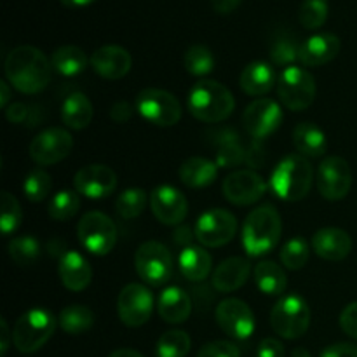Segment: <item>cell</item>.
Returning <instances> with one entry per match:
<instances>
[{
	"label": "cell",
	"mask_w": 357,
	"mask_h": 357,
	"mask_svg": "<svg viewBox=\"0 0 357 357\" xmlns=\"http://www.w3.org/2000/svg\"><path fill=\"white\" fill-rule=\"evenodd\" d=\"M282 121V110L278 101L258 98L251 101L243 114V124L255 139H264L278 131Z\"/></svg>",
	"instance_id": "cell-15"
},
{
	"label": "cell",
	"mask_w": 357,
	"mask_h": 357,
	"mask_svg": "<svg viewBox=\"0 0 357 357\" xmlns=\"http://www.w3.org/2000/svg\"><path fill=\"white\" fill-rule=\"evenodd\" d=\"M257 357H284V345L275 338H265L258 345Z\"/></svg>",
	"instance_id": "cell-47"
},
{
	"label": "cell",
	"mask_w": 357,
	"mask_h": 357,
	"mask_svg": "<svg viewBox=\"0 0 357 357\" xmlns=\"http://www.w3.org/2000/svg\"><path fill=\"white\" fill-rule=\"evenodd\" d=\"M91 68L100 77L108 80H119L129 73L132 59L129 51L121 45H103L96 49L89 59Z\"/></svg>",
	"instance_id": "cell-20"
},
{
	"label": "cell",
	"mask_w": 357,
	"mask_h": 357,
	"mask_svg": "<svg viewBox=\"0 0 357 357\" xmlns=\"http://www.w3.org/2000/svg\"><path fill=\"white\" fill-rule=\"evenodd\" d=\"M223 195L236 206H250L264 197L267 185L264 178L251 169H241L229 174L222 185Z\"/></svg>",
	"instance_id": "cell-17"
},
{
	"label": "cell",
	"mask_w": 357,
	"mask_h": 357,
	"mask_svg": "<svg viewBox=\"0 0 357 357\" xmlns=\"http://www.w3.org/2000/svg\"><path fill=\"white\" fill-rule=\"evenodd\" d=\"M340 38L333 33H317L302 42L300 63L305 66H323L333 61L340 52Z\"/></svg>",
	"instance_id": "cell-22"
},
{
	"label": "cell",
	"mask_w": 357,
	"mask_h": 357,
	"mask_svg": "<svg viewBox=\"0 0 357 357\" xmlns=\"http://www.w3.org/2000/svg\"><path fill=\"white\" fill-rule=\"evenodd\" d=\"M187 105L192 117L206 124H216L232 115L236 100L223 84L216 80H199L188 93Z\"/></svg>",
	"instance_id": "cell-2"
},
{
	"label": "cell",
	"mask_w": 357,
	"mask_h": 357,
	"mask_svg": "<svg viewBox=\"0 0 357 357\" xmlns=\"http://www.w3.org/2000/svg\"><path fill=\"white\" fill-rule=\"evenodd\" d=\"M80 209L79 192L73 190H59L49 202V216L56 222H66L73 218Z\"/></svg>",
	"instance_id": "cell-38"
},
{
	"label": "cell",
	"mask_w": 357,
	"mask_h": 357,
	"mask_svg": "<svg viewBox=\"0 0 357 357\" xmlns=\"http://www.w3.org/2000/svg\"><path fill=\"white\" fill-rule=\"evenodd\" d=\"M119 317L129 328H139L152 317L153 296L149 288L138 282L124 286L117 300Z\"/></svg>",
	"instance_id": "cell-13"
},
{
	"label": "cell",
	"mask_w": 357,
	"mask_h": 357,
	"mask_svg": "<svg viewBox=\"0 0 357 357\" xmlns=\"http://www.w3.org/2000/svg\"><path fill=\"white\" fill-rule=\"evenodd\" d=\"M192 237L194 236H192L190 229L187 225H181L174 230V241H176V244H181V246L188 248V243L192 241Z\"/></svg>",
	"instance_id": "cell-54"
},
{
	"label": "cell",
	"mask_w": 357,
	"mask_h": 357,
	"mask_svg": "<svg viewBox=\"0 0 357 357\" xmlns=\"http://www.w3.org/2000/svg\"><path fill=\"white\" fill-rule=\"evenodd\" d=\"M316 80L312 73L300 66H286L278 79L279 101L288 110L302 112L309 108L316 100Z\"/></svg>",
	"instance_id": "cell-7"
},
{
	"label": "cell",
	"mask_w": 357,
	"mask_h": 357,
	"mask_svg": "<svg viewBox=\"0 0 357 357\" xmlns=\"http://www.w3.org/2000/svg\"><path fill=\"white\" fill-rule=\"evenodd\" d=\"M278 82V73L265 61H253L244 66L239 77V86L250 96H264L271 93Z\"/></svg>",
	"instance_id": "cell-25"
},
{
	"label": "cell",
	"mask_w": 357,
	"mask_h": 357,
	"mask_svg": "<svg viewBox=\"0 0 357 357\" xmlns=\"http://www.w3.org/2000/svg\"><path fill=\"white\" fill-rule=\"evenodd\" d=\"M59 2L66 7H86V6H91L94 0H59Z\"/></svg>",
	"instance_id": "cell-57"
},
{
	"label": "cell",
	"mask_w": 357,
	"mask_h": 357,
	"mask_svg": "<svg viewBox=\"0 0 357 357\" xmlns=\"http://www.w3.org/2000/svg\"><path fill=\"white\" fill-rule=\"evenodd\" d=\"M246 162V149L241 143L239 135L232 129L220 131L216 139V166L234 167Z\"/></svg>",
	"instance_id": "cell-32"
},
{
	"label": "cell",
	"mask_w": 357,
	"mask_h": 357,
	"mask_svg": "<svg viewBox=\"0 0 357 357\" xmlns=\"http://www.w3.org/2000/svg\"><path fill=\"white\" fill-rule=\"evenodd\" d=\"M72 149L73 138L66 129L49 128L31 139L28 152H30L31 160L38 166H52L66 159Z\"/></svg>",
	"instance_id": "cell-11"
},
{
	"label": "cell",
	"mask_w": 357,
	"mask_h": 357,
	"mask_svg": "<svg viewBox=\"0 0 357 357\" xmlns=\"http://www.w3.org/2000/svg\"><path fill=\"white\" fill-rule=\"evenodd\" d=\"M132 112H135V108H132L128 101H117V103L110 108V117L112 121H115L117 124H122V122L129 121V119L132 117Z\"/></svg>",
	"instance_id": "cell-50"
},
{
	"label": "cell",
	"mask_w": 357,
	"mask_h": 357,
	"mask_svg": "<svg viewBox=\"0 0 357 357\" xmlns=\"http://www.w3.org/2000/svg\"><path fill=\"white\" fill-rule=\"evenodd\" d=\"M10 86L23 94H37L49 86L52 77L51 59L33 45H20L7 54L3 63Z\"/></svg>",
	"instance_id": "cell-1"
},
{
	"label": "cell",
	"mask_w": 357,
	"mask_h": 357,
	"mask_svg": "<svg viewBox=\"0 0 357 357\" xmlns=\"http://www.w3.org/2000/svg\"><path fill=\"white\" fill-rule=\"evenodd\" d=\"M159 316L169 324H180L190 317L192 300L187 293L178 286H169L164 289L157 303Z\"/></svg>",
	"instance_id": "cell-26"
},
{
	"label": "cell",
	"mask_w": 357,
	"mask_h": 357,
	"mask_svg": "<svg viewBox=\"0 0 357 357\" xmlns=\"http://www.w3.org/2000/svg\"><path fill=\"white\" fill-rule=\"evenodd\" d=\"M328 13H330L328 0H303L300 6L298 20L307 30H317L326 23Z\"/></svg>",
	"instance_id": "cell-43"
},
{
	"label": "cell",
	"mask_w": 357,
	"mask_h": 357,
	"mask_svg": "<svg viewBox=\"0 0 357 357\" xmlns=\"http://www.w3.org/2000/svg\"><path fill=\"white\" fill-rule=\"evenodd\" d=\"M192 340L187 331L171 330L166 331L157 342V357H187L190 352Z\"/></svg>",
	"instance_id": "cell-36"
},
{
	"label": "cell",
	"mask_w": 357,
	"mask_h": 357,
	"mask_svg": "<svg viewBox=\"0 0 357 357\" xmlns=\"http://www.w3.org/2000/svg\"><path fill=\"white\" fill-rule=\"evenodd\" d=\"M352 187V171L345 159L331 155L323 159L317 169V190L328 201L347 197Z\"/></svg>",
	"instance_id": "cell-14"
},
{
	"label": "cell",
	"mask_w": 357,
	"mask_h": 357,
	"mask_svg": "<svg viewBox=\"0 0 357 357\" xmlns=\"http://www.w3.org/2000/svg\"><path fill=\"white\" fill-rule=\"evenodd\" d=\"M146 208V192L143 188H128L115 201V211L121 218L132 220Z\"/></svg>",
	"instance_id": "cell-40"
},
{
	"label": "cell",
	"mask_w": 357,
	"mask_h": 357,
	"mask_svg": "<svg viewBox=\"0 0 357 357\" xmlns=\"http://www.w3.org/2000/svg\"><path fill=\"white\" fill-rule=\"evenodd\" d=\"M51 65L54 72L63 77H75L82 73L87 66V56L77 45H61L51 56Z\"/></svg>",
	"instance_id": "cell-33"
},
{
	"label": "cell",
	"mask_w": 357,
	"mask_h": 357,
	"mask_svg": "<svg viewBox=\"0 0 357 357\" xmlns=\"http://www.w3.org/2000/svg\"><path fill=\"white\" fill-rule=\"evenodd\" d=\"M183 65L190 75L204 77L215 70V56L206 45H190L183 56Z\"/></svg>",
	"instance_id": "cell-37"
},
{
	"label": "cell",
	"mask_w": 357,
	"mask_h": 357,
	"mask_svg": "<svg viewBox=\"0 0 357 357\" xmlns=\"http://www.w3.org/2000/svg\"><path fill=\"white\" fill-rule=\"evenodd\" d=\"M56 330V319L49 310L30 309L16 321L13 344L21 354H33L44 347Z\"/></svg>",
	"instance_id": "cell-5"
},
{
	"label": "cell",
	"mask_w": 357,
	"mask_h": 357,
	"mask_svg": "<svg viewBox=\"0 0 357 357\" xmlns=\"http://www.w3.org/2000/svg\"><path fill=\"white\" fill-rule=\"evenodd\" d=\"M150 208L162 225H180L187 218L188 202L178 188L160 185L150 195Z\"/></svg>",
	"instance_id": "cell-18"
},
{
	"label": "cell",
	"mask_w": 357,
	"mask_h": 357,
	"mask_svg": "<svg viewBox=\"0 0 357 357\" xmlns=\"http://www.w3.org/2000/svg\"><path fill=\"white\" fill-rule=\"evenodd\" d=\"M58 272L63 286L75 293L84 291L93 279V268H91L89 261L77 251H66L59 258Z\"/></svg>",
	"instance_id": "cell-23"
},
{
	"label": "cell",
	"mask_w": 357,
	"mask_h": 357,
	"mask_svg": "<svg viewBox=\"0 0 357 357\" xmlns=\"http://www.w3.org/2000/svg\"><path fill=\"white\" fill-rule=\"evenodd\" d=\"M28 107L24 103H10L9 107L6 108V117L7 121L13 122V124H23L28 119Z\"/></svg>",
	"instance_id": "cell-49"
},
{
	"label": "cell",
	"mask_w": 357,
	"mask_h": 357,
	"mask_svg": "<svg viewBox=\"0 0 357 357\" xmlns=\"http://www.w3.org/2000/svg\"><path fill=\"white\" fill-rule=\"evenodd\" d=\"M197 357H241L239 349L236 344L225 340L209 342L199 349Z\"/></svg>",
	"instance_id": "cell-45"
},
{
	"label": "cell",
	"mask_w": 357,
	"mask_h": 357,
	"mask_svg": "<svg viewBox=\"0 0 357 357\" xmlns=\"http://www.w3.org/2000/svg\"><path fill=\"white\" fill-rule=\"evenodd\" d=\"M180 180L188 188H204L218 178V166L204 157H190L181 164Z\"/></svg>",
	"instance_id": "cell-27"
},
{
	"label": "cell",
	"mask_w": 357,
	"mask_h": 357,
	"mask_svg": "<svg viewBox=\"0 0 357 357\" xmlns=\"http://www.w3.org/2000/svg\"><path fill=\"white\" fill-rule=\"evenodd\" d=\"M272 330L286 340L302 338L310 326L309 303L300 295L282 296L271 312Z\"/></svg>",
	"instance_id": "cell-6"
},
{
	"label": "cell",
	"mask_w": 357,
	"mask_h": 357,
	"mask_svg": "<svg viewBox=\"0 0 357 357\" xmlns=\"http://www.w3.org/2000/svg\"><path fill=\"white\" fill-rule=\"evenodd\" d=\"M216 323L229 337L246 340L255 331V314L246 302L227 298L216 307Z\"/></svg>",
	"instance_id": "cell-16"
},
{
	"label": "cell",
	"mask_w": 357,
	"mask_h": 357,
	"mask_svg": "<svg viewBox=\"0 0 357 357\" xmlns=\"http://www.w3.org/2000/svg\"><path fill=\"white\" fill-rule=\"evenodd\" d=\"M73 187L79 194L89 199H103L117 187V174L105 164H89L77 171Z\"/></svg>",
	"instance_id": "cell-19"
},
{
	"label": "cell",
	"mask_w": 357,
	"mask_h": 357,
	"mask_svg": "<svg viewBox=\"0 0 357 357\" xmlns=\"http://www.w3.org/2000/svg\"><path fill=\"white\" fill-rule=\"evenodd\" d=\"M282 225L279 211L272 204L255 208L243 227V246L250 257L267 255L278 246Z\"/></svg>",
	"instance_id": "cell-3"
},
{
	"label": "cell",
	"mask_w": 357,
	"mask_h": 357,
	"mask_svg": "<svg viewBox=\"0 0 357 357\" xmlns=\"http://www.w3.org/2000/svg\"><path fill=\"white\" fill-rule=\"evenodd\" d=\"M135 267L139 278L152 286H160L171 278L173 258L162 243L146 241L136 250Z\"/></svg>",
	"instance_id": "cell-10"
},
{
	"label": "cell",
	"mask_w": 357,
	"mask_h": 357,
	"mask_svg": "<svg viewBox=\"0 0 357 357\" xmlns=\"http://www.w3.org/2000/svg\"><path fill=\"white\" fill-rule=\"evenodd\" d=\"M61 330L68 335H84L93 328L94 314L86 305H68L61 310L58 317Z\"/></svg>",
	"instance_id": "cell-35"
},
{
	"label": "cell",
	"mask_w": 357,
	"mask_h": 357,
	"mask_svg": "<svg viewBox=\"0 0 357 357\" xmlns=\"http://www.w3.org/2000/svg\"><path fill=\"white\" fill-rule=\"evenodd\" d=\"M178 267L188 281H204L209 275L213 267V258L204 248L201 246H188L178 257Z\"/></svg>",
	"instance_id": "cell-28"
},
{
	"label": "cell",
	"mask_w": 357,
	"mask_h": 357,
	"mask_svg": "<svg viewBox=\"0 0 357 357\" xmlns=\"http://www.w3.org/2000/svg\"><path fill=\"white\" fill-rule=\"evenodd\" d=\"M136 110L145 121L159 128H171L181 119L178 98L162 89H143L136 98Z\"/></svg>",
	"instance_id": "cell-9"
},
{
	"label": "cell",
	"mask_w": 357,
	"mask_h": 357,
	"mask_svg": "<svg viewBox=\"0 0 357 357\" xmlns=\"http://www.w3.org/2000/svg\"><path fill=\"white\" fill-rule=\"evenodd\" d=\"M312 250L326 261H342L351 255L352 239L345 230L326 227L314 234Z\"/></svg>",
	"instance_id": "cell-21"
},
{
	"label": "cell",
	"mask_w": 357,
	"mask_h": 357,
	"mask_svg": "<svg viewBox=\"0 0 357 357\" xmlns=\"http://www.w3.org/2000/svg\"><path fill=\"white\" fill-rule=\"evenodd\" d=\"M93 105L89 98L82 93H73L63 101L61 105V121L70 129L82 131L93 121Z\"/></svg>",
	"instance_id": "cell-30"
},
{
	"label": "cell",
	"mask_w": 357,
	"mask_h": 357,
	"mask_svg": "<svg viewBox=\"0 0 357 357\" xmlns=\"http://www.w3.org/2000/svg\"><path fill=\"white\" fill-rule=\"evenodd\" d=\"M40 255V246L38 241L31 236H20L14 237L9 243V257L20 267H28L35 264Z\"/></svg>",
	"instance_id": "cell-39"
},
{
	"label": "cell",
	"mask_w": 357,
	"mask_h": 357,
	"mask_svg": "<svg viewBox=\"0 0 357 357\" xmlns=\"http://www.w3.org/2000/svg\"><path fill=\"white\" fill-rule=\"evenodd\" d=\"M13 342V331L9 330V324L3 317H0V356H6L9 351V345Z\"/></svg>",
	"instance_id": "cell-52"
},
{
	"label": "cell",
	"mask_w": 357,
	"mask_h": 357,
	"mask_svg": "<svg viewBox=\"0 0 357 357\" xmlns=\"http://www.w3.org/2000/svg\"><path fill=\"white\" fill-rule=\"evenodd\" d=\"M300 47L302 42H298L295 33L281 30L271 38L268 44V54L275 65H289L300 58Z\"/></svg>",
	"instance_id": "cell-34"
},
{
	"label": "cell",
	"mask_w": 357,
	"mask_h": 357,
	"mask_svg": "<svg viewBox=\"0 0 357 357\" xmlns=\"http://www.w3.org/2000/svg\"><path fill=\"white\" fill-rule=\"evenodd\" d=\"M293 145L303 157H321L328 149L326 135L314 122H300L293 129Z\"/></svg>",
	"instance_id": "cell-29"
},
{
	"label": "cell",
	"mask_w": 357,
	"mask_h": 357,
	"mask_svg": "<svg viewBox=\"0 0 357 357\" xmlns=\"http://www.w3.org/2000/svg\"><path fill=\"white\" fill-rule=\"evenodd\" d=\"M251 265L248 258L230 257L213 272V288L220 293H232L243 288L250 278Z\"/></svg>",
	"instance_id": "cell-24"
},
{
	"label": "cell",
	"mask_w": 357,
	"mask_h": 357,
	"mask_svg": "<svg viewBox=\"0 0 357 357\" xmlns=\"http://www.w3.org/2000/svg\"><path fill=\"white\" fill-rule=\"evenodd\" d=\"M209 2L218 14H230L241 6L243 0H209Z\"/></svg>",
	"instance_id": "cell-53"
},
{
	"label": "cell",
	"mask_w": 357,
	"mask_h": 357,
	"mask_svg": "<svg viewBox=\"0 0 357 357\" xmlns=\"http://www.w3.org/2000/svg\"><path fill=\"white\" fill-rule=\"evenodd\" d=\"M52 188V180L49 176L47 171H44L42 167H37V169H31L30 173L26 174L23 183V192L26 195L28 201L31 202H40L44 201L49 195Z\"/></svg>",
	"instance_id": "cell-42"
},
{
	"label": "cell",
	"mask_w": 357,
	"mask_h": 357,
	"mask_svg": "<svg viewBox=\"0 0 357 357\" xmlns=\"http://www.w3.org/2000/svg\"><path fill=\"white\" fill-rule=\"evenodd\" d=\"M23 222V211L14 197L9 192H2V199H0V229H2L3 236H9Z\"/></svg>",
	"instance_id": "cell-41"
},
{
	"label": "cell",
	"mask_w": 357,
	"mask_h": 357,
	"mask_svg": "<svg viewBox=\"0 0 357 357\" xmlns=\"http://www.w3.org/2000/svg\"><path fill=\"white\" fill-rule=\"evenodd\" d=\"M291 357H312V356H310V352L307 351V349H303V347H296L295 351L291 352Z\"/></svg>",
	"instance_id": "cell-58"
},
{
	"label": "cell",
	"mask_w": 357,
	"mask_h": 357,
	"mask_svg": "<svg viewBox=\"0 0 357 357\" xmlns=\"http://www.w3.org/2000/svg\"><path fill=\"white\" fill-rule=\"evenodd\" d=\"M108 357H143L139 352L132 351V349H117V351L112 352Z\"/></svg>",
	"instance_id": "cell-56"
},
{
	"label": "cell",
	"mask_w": 357,
	"mask_h": 357,
	"mask_svg": "<svg viewBox=\"0 0 357 357\" xmlns=\"http://www.w3.org/2000/svg\"><path fill=\"white\" fill-rule=\"evenodd\" d=\"M265 160H267V157H265L264 149L258 143H253L250 149H246V162L251 167H261Z\"/></svg>",
	"instance_id": "cell-51"
},
{
	"label": "cell",
	"mask_w": 357,
	"mask_h": 357,
	"mask_svg": "<svg viewBox=\"0 0 357 357\" xmlns=\"http://www.w3.org/2000/svg\"><path fill=\"white\" fill-rule=\"evenodd\" d=\"M253 278L257 286L265 295H282L288 286L286 272L279 264L272 260H261L253 271Z\"/></svg>",
	"instance_id": "cell-31"
},
{
	"label": "cell",
	"mask_w": 357,
	"mask_h": 357,
	"mask_svg": "<svg viewBox=\"0 0 357 357\" xmlns=\"http://www.w3.org/2000/svg\"><path fill=\"white\" fill-rule=\"evenodd\" d=\"M309 246L303 239L296 237V239L288 241L284 246L281 248V253H279V258H281V264L284 265L289 271H300L307 265L309 261Z\"/></svg>",
	"instance_id": "cell-44"
},
{
	"label": "cell",
	"mask_w": 357,
	"mask_h": 357,
	"mask_svg": "<svg viewBox=\"0 0 357 357\" xmlns=\"http://www.w3.org/2000/svg\"><path fill=\"white\" fill-rule=\"evenodd\" d=\"M237 220L227 209L206 211L195 225V239L206 248H220L236 237Z\"/></svg>",
	"instance_id": "cell-12"
},
{
	"label": "cell",
	"mask_w": 357,
	"mask_h": 357,
	"mask_svg": "<svg viewBox=\"0 0 357 357\" xmlns=\"http://www.w3.org/2000/svg\"><path fill=\"white\" fill-rule=\"evenodd\" d=\"M0 91H2V96H0V107L2 108H7L9 107V100H10V89H9V86H7V82L6 80H2V82H0Z\"/></svg>",
	"instance_id": "cell-55"
},
{
	"label": "cell",
	"mask_w": 357,
	"mask_h": 357,
	"mask_svg": "<svg viewBox=\"0 0 357 357\" xmlns=\"http://www.w3.org/2000/svg\"><path fill=\"white\" fill-rule=\"evenodd\" d=\"M312 181L314 171L307 157L291 153L275 166L271 178V187L282 201L296 202L309 195Z\"/></svg>",
	"instance_id": "cell-4"
},
{
	"label": "cell",
	"mask_w": 357,
	"mask_h": 357,
	"mask_svg": "<svg viewBox=\"0 0 357 357\" xmlns=\"http://www.w3.org/2000/svg\"><path fill=\"white\" fill-rule=\"evenodd\" d=\"M340 328L345 335L357 340V302L349 303L340 314Z\"/></svg>",
	"instance_id": "cell-46"
},
{
	"label": "cell",
	"mask_w": 357,
	"mask_h": 357,
	"mask_svg": "<svg viewBox=\"0 0 357 357\" xmlns=\"http://www.w3.org/2000/svg\"><path fill=\"white\" fill-rule=\"evenodd\" d=\"M77 236H79L80 244L89 253L105 257L114 250L117 243V227L105 213L89 211L80 218Z\"/></svg>",
	"instance_id": "cell-8"
},
{
	"label": "cell",
	"mask_w": 357,
	"mask_h": 357,
	"mask_svg": "<svg viewBox=\"0 0 357 357\" xmlns=\"http://www.w3.org/2000/svg\"><path fill=\"white\" fill-rule=\"evenodd\" d=\"M319 357H357V345L347 342L328 345Z\"/></svg>",
	"instance_id": "cell-48"
}]
</instances>
